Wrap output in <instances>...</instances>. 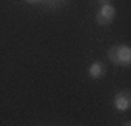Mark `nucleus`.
<instances>
[{"mask_svg": "<svg viewBox=\"0 0 131 126\" xmlns=\"http://www.w3.org/2000/svg\"><path fill=\"white\" fill-rule=\"evenodd\" d=\"M100 5H105V4H110V0H98Z\"/></svg>", "mask_w": 131, "mask_h": 126, "instance_id": "6", "label": "nucleus"}, {"mask_svg": "<svg viewBox=\"0 0 131 126\" xmlns=\"http://www.w3.org/2000/svg\"><path fill=\"white\" fill-rule=\"evenodd\" d=\"M115 18V9L112 4H105V5H100V9L96 12V23L105 26V25H110Z\"/></svg>", "mask_w": 131, "mask_h": 126, "instance_id": "2", "label": "nucleus"}, {"mask_svg": "<svg viewBox=\"0 0 131 126\" xmlns=\"http://www.w3.org/2000/svg\"><path fill=\"white\" fill-rule=\"evenodd\" d=\"M25 2H28V4H39V2H44V0H25Z\"/></svg>", "mask_w": 131, "mask_h": 126, "instance_id": "7", "label": "nucleus"}, {"mask_svg": "<svg viewBox=\"0 0 131 126\" xmlns=\"http://www.w3.org/2000/svg\"><path fill=\"white\" fill-rule=\"evenodd\" d=\"M114 107L119 110V112H126L131 107V94L129 91H121V93L115 94L114 98Z\"/></svg>", "mask_w": 131, "mask_h": 126, "instance_id": "3", "label": "nucleus"}, {"mask_svg": "<svg viewBox=\"0 0 131 126\" xmlns=\"http://www.w3.org/2000/svg\"><path fill=\"white\" fill-rule=\"evenodd\" d=\"M44 2H46V5H47L49 9H56L58 5L63 4V0H44Z\"/></svg>", "mask_w": 131, "mask_h": 126, "instance_id": "5", "label": "nucleus"}, {"mask_svg": "<svg viewBox=\"0 0 131 126\" xmlns=\"http://www.w3.org/2000/svg\"><path fill=\"white\" fill-rule=\"evenodd\" d=\"M108 60L115 65H121V67H128L131 63V47L126 44L121 46H114L108 49Z\"/></svg>", "mask_w": 131, "mask_h": 126, "instance_id": "1", "label": "nucleus"}, {"mask_svg": "<svg viewBox=\"0 0 131 126\" xmlns=\"http://www.w3.org/2000/svg\"><path fill=\"white\" fill-rule=\"evenodd\" d=\"M105 65L101 61H94L89 65V68H88V74H89L91 79H100V77H103L105 75Z\"/></svg>", "mask_w": 131, "mask_h": 126, "instance_id": "4", "label": "nucleus"}]
</instances>
